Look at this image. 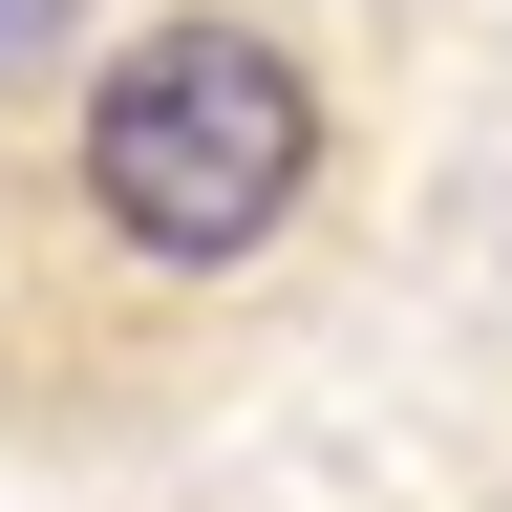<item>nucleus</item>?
<instances>
[{
	"instance_id": "nucleus-1",
	"label": "nucleus",
	"mask_w": 512,
	"mask_h": 512,
	"mask_svg": "<svg viewBox=\"0 0 512 512\" xmlns=\"http://www.w3.org/2000/svg\"><path fill=\"white\" fill-rule=\"evenodd\" d=\"M320 192V64L278 22H235V0H171V22L86 43V86H64V214H86L128 278H256V256L299 235Z\"/></svg>"
},
{
	"instance_id": "nucleus-2",
	"label": "nucleus",
	"mask_w": 512,
	"mask_h": 512,
	"mask_svg": "<svg viewBox=\"0 0 512 512\" xmlns=\"http://www.w3.org/2000/svg\"><path fill=\"white\" fill-rule=\"evenodd\" d=\"M64 64H86V0H0V107L64 86Z\"/></svg>"
}]
</instances>
